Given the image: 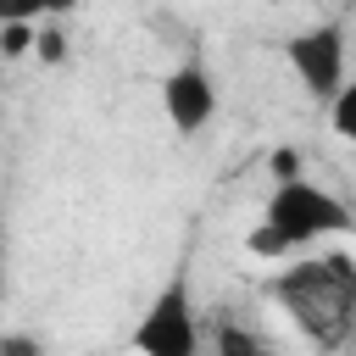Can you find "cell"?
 <instances>
[{"mask_svg":"<svg viewBox=\"0 0 356 356\" xmlns=\"http://www.w3.org/2000/svg\"><path fill=\"white\" fill-rule=\"evenodd\" d=\"M0 312H6V250H0Z\"/></svg>","mask_w":356,"mask_h":356,"instance_id":"cell-11","label":"cell"},{"mask_svg":"<svg viewBox=\"0 0 356 356\" xmlns=\"http://www.w3.org/2000/svg\"><path fill=\"white\" fill-rule=\"evenodd\" d=\"M273 6H295V0H273Z\"/></svg>","mask_w":356,"mask_h":356,"instance_id":"cell-12","label":"cell"},{"mask_svg":"<svg viewBox=\"0 0 356 356\" xmlns=\"http://www.w3.org/2000/svg\"><path fill=\"white\" fill-rule=\"evenodd\" d=\"M284 56H289L300 89H306L312 100H328V95L345 83V61H350V56H345V22H317V28L295 33V39L284 44Z\"/></svg>","mask_w":356,"mask_h":356,"instance_id":"cell-4","label":"cell"},{"mask_svg":"<svg viewBox=\"0 0 356 356\" xmlns=\"http://www.w3.org/2000/svg\"><path fill=\"white\" fill-rule=\"evenodd\" d=\"M134 350L145 356H195L200 350V323H195V300L184 278H167L161 295L150 300V312L134 328Z\"/></svg>","mask_w":356,"mask_h":356,"instance_id":"cell-3","label":"cell"},{"mask_svg":"<svg viewBox=\"0 0 356 356\" xmlns=\"http://www.w3.org/2000/svg\"><path fill=\"white\" fill-rule=\"evenodd\" d=\"M0 117H6V100H0Z\"/></svg>","mask_w":356,"mask_h":356,"instance_id":"cell-13","label":"cell"},{"mask_svg":"<svg viewBox=\"0 0 356 356\" xmlns=\"http://www.w3.org/2000/svg\"><path fill=\"white\" fill-rule=\"evenodd\" d=\"M33 56V22H0V61Z\"/></svg>","mask_w":356,"mask_h":356,"instance_id":"cell-9","label":"cell"},{"mask_svg":"<svg viewBox=\"0 0 356 356\" xmlns=\"http://www.w3.org/2000/svg\"><path fill=\"white\" fill-rule=\"evenodd\" d=\"M261 228H273L284 239V250H306L317 239H334L350 228V206L339 195H328L323 184L312 178H273V195H267V211H261Z\"/></svg>","mask_w":356,"mask_h":356,"instance_id":"cell-2","label":"cell"},{"mask_svg":"<svg viewBox=\"0 0 356 356\" xmlns=\"http://www.w3.org/2000/svg\"><path fill=\"white\" fill-rule=\"evenodd\" d=\"M78 0H0V22H39V17H67Z\"/></svg>","mask_w":356,"mask_h":356,"instance_id":"cell-6","label":"cell"},{"mask_svg":"<svg viewBox=\"0 0 356 356\" xmlns=\"http://www.w3.org/2000/svg\"><path fill=\"white\" fill-rule=\"evenodd\" d=\"M33 56H39L44 67H61V61H67V33H61L56 17H39V22H33Z\"/></svg>","mask_w":356,"mask_h":356,"instance_id":"cell-7","label":"cell"},{"mask_svg":"<svg viewBox=\"0 0 356 356\" xmlns=\"http://www.w3.org/2000/svg\"><path fill=\"white\" fill-rule=\"evenodd\" d=\"M284 312L323 345H334L350 323V306H356V273H350V256H323V261H295L284 267L273 284H267Z\"/></svg>","mask_w":356,"mask_h":356,"instance_id":"cell-1","label":"cell"},{"mask_svg":"<svg viewBox=\"0 0 356 356\" xmlns=\"http://www.w3.org/2000/svg\"><path fill=\"white\" fill-rule=\"evenodd\" d=\"M328 122H334L339 139H356V89H350V78L328 95Z\"/></svg>","mask_w":356,"mask_h":356,"instance_id":"cell-8","label":"cell"},{"mask_svg":"<svg viewBox=\"0 0 356 356\" xmlns=\"http://www.w3.org/2000/svg\"><path fill=\"white\" fill-rule=\"evenodd\" d=\"M161 111L178 134H200L211 117H217V83L200 61H178L167 78H161Z\"/></svg>","mask_w":356,"mask_h":356,"instance_id":"cell-5","label":"cell"},{"mask_svg":"<svg viewBox=\"0 0 356 356\" xmlns=\"http://www.w3.org/2000/svg\"><path fill=\"white\" fill-rule=\"evenodd\" d=\"M267 172H273V178H295V172H300V156L284 145V150H273V156H267Z\"/></svg>","mask_w":356,"mask_h":356,"instance_id":"cell-10","label":"cell"}]
</instances>
